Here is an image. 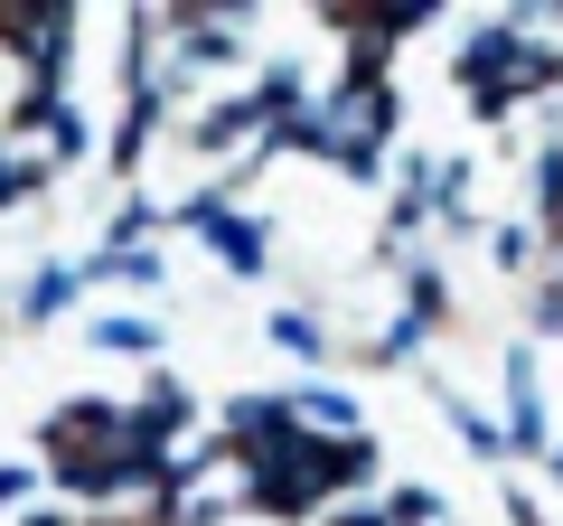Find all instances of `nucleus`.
<instances>
[{"label": "nucleus", "mask_w": 563, "mask_h": 526, "mask_svg": "<svg viewBox=\"0 0 563 526\" xmlns=\"http://www.w3.org/2000/svg\"><path fill=\"white\" fill-rule=\"evenodd\" d=\"M526 339H563V235L544 254V273L526 283Z\"/></svg>", "instance_id": "11"}, {"label": "nucleus", "mask_w": 563, "mask_h": 526, "mask_svg": "<svg viewBox=\"0 0 563 526\" xmlns=\"http://www.w3.org/2000/svg\"><path fill=\"white\" fill-rule=\"evenodd\" d=\"M169 226L198 235V254L217 263L225 283H263V273H273V244H282L273 217H263L235 179H198L188 198H169Z\"/></svg>", "instance_id": "1"}, {"label": "nucleus", "mask_w": 563, "mask_h": 526, "mask_svg": "<svg viewBox=\"0 0 563 526\" xmlns=\"http://www.w3.org/2000/svg\"><path fill=\"white\" fill-rule=\"evenodd\" d=\"M47 498V470L29 461V451H0V517H20V507Z\"/></svg>", "instance_id": "13"}, {"label": "nucleus", "mask_w": 563, "mask_h": 526, "mask_svg": "<svg viewBox=\"0 0 563 526\" xmlns=\"http://www.w3.org/2000/svg\"><path fill=\"white\" fill-rule=\"evenodd\" d=\"M282 405H291V424L301 432H320V442H366V395L357 385H339V376H291L282 385Z\"/></svg>", "instance_id": "5"}, {"label": "nucleus", "mask_w": 563, "mask_h": 526, "mask_svg": "<svg viewBox=\"0 0 563 526\" xmlns=\"http://www.w3.org/2000/svg\"><path fill=\"white\" fill-rule=\"evenodd\" d=\"M432 405H442V424L461 432V451H470L479 470H507V432H498V414H488L479 395H461V385H442Z\"/></svg>", "instance_id": "10"}, {"label": "nucleus", "mask_w": 563, "mask_h": 526, "mask_svg": "<svg viewBox=\"0 0 563 526\" xmlns=\"http://www.w3.org/2000/svg\"><path fill=\"white\" fill-rule=\"evenodd\" d=\"M47 188H57V179H47L38 161H20V151L0 142V217H20V207H38Z\"/></svg>", "instance_id": "12"}, {"label": "nucleus", "mask_w": 563, "mask_h": 526, "mask_svg": "<svg viewBox=\"0 0 563 526\" xmlns=\"http://www.w3.org/2000/svg\"><path fill=\"white\" fill-rule=\"evenodd\" d=\"M479 244H488V273H498V283H536L544 254H554V235H544L526 207H517V217H488V226H479Z\"/></svg>", "instance_id": "9"}, {"label": "nucleus", "mask_w": 563, "mask_h": 526, "mask_svg": "<svg viewBox=\"0 0 563 526\" xmlns=\"http://www.w3.org/2000/svg\"><path fill=\"white\" fill-rule=\"evenodd\" d=\"M498 432H507V461H526V470L554 451V405H544V376H536V339L498 348Z\"/></svg>", "instance_id": "3"}, {"label": "nucleus", "mask_w": 563, "mask_h": 526, "mask_svg": "<svg viewBox=\"0 0 563 526\" xmlns=\"http://www.w3.org/2000/svg\"><path fill=\"white\" fill-rule=\"evenodd\" d=\"M76 302H85V273H76V254H38V263L20 273V283H10V320H20V329L66 320Z\"/></svg>", "instance_id": "7"}, {"label": "nucleus", "mask_w": 563, "mask_h": 526, "mask_svg": "<svg viewBox=\"0 0 563 526\" xmlns=\"http://www.w3.org/2000/svg\"><path fill=\"white\" fill-rule=\"evenodd\" d=\"M76 273H85V302H95V292H132V302L151 310L169 292V254L161 244H85Z\"/></svg>", "instance_id": "4"}, {"label": "nucleus", "mask_w": 563, "mask_h": 526, "mask_svg": "<svg viewBox=\"0 0 563 526\" xmlns=\"http://www.w3.org/2000/svg\"><path fill=\"white\" fill-rule=\"evenodd\" d=\"M0 57L20 66V85H76L85 10L76 0H0Z\"/></svg>", "instance_id": "2"}, {"label": "nucleus", "mask_w": 563, "mask_h": 526, "mask_svg": "<svg viewBox=\"0 0 563 526\" xmlns=\"http://www.w3.org/2000/svg\"><path fill=\"white\" fill-rule=\"evenodd\" d=\"M85 348L95 358H122V366H169V320L141 302H103L95 320H85Z\"/></svg>", "instance_id": "6"}, {"label": "nucleus", "mask_w": 563, "mask_h": 526, "mask_svg": "<svg viewBox=\"0 0 563 526\" xmlns=\"http://www.w3.org/2000/svg\"><path fill=\"white\" fill-rule=\"evenodd\" d=\"M263 348H273V358H291L301 376H329V348H339V329H329L320 302H282V310H263Z\"/></svg>", "instance_id": "8"}, {"label": "nucleus", "mask_w": 563, "mask_h": 526, "mask_svg": "<svg viewBox=\"0 0 563 526\" xmlns=\"http://www.w3.org/2000/svg\"><path fill=\"white\" fill-rule=\"evenodd\" d=\"M536 470H544V480H554V489H563V432H554V451H544V461H536Z\"/></svg>", "instance_id": "14"}]
</instances>
